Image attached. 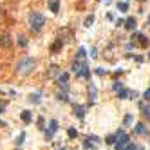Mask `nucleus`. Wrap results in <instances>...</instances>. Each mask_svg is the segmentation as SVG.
Listing matches in <instances>:
<instances>
[{
  "label": "nucleus",
  "instance_id": "obj_4",
  "mask_svg": "<svg viewBox=\"0 0 150 150\" xmlns=\"http://www.w3.org/2000/svg\"><path fill=\"white\" fill-rule=\"evenodd\" d=\"M96 98H98V89L92 81H89V100H91V105L96 101Z\"/></svg>",
  "mask_w": 150,
  "mask_h": 150
},
{
  "label": "nucleus",
  "instance_id": "obj_8",
  "mask_svg": "<svg viewBox=\"0 0 150 150\" xmlns=\"http://www.w3.org/2000/svg\"><path fill=\"white\" fill-rule=\"evenodd\" d=\"M74 116L78 119H83L85 118V107L83 105H74Z\"/></svg>",
  "mask_w": 150,
  "mask_h": 150
},
{
  "label": "nucleus",
  "instance_id": "obj_40",
  "mask_svg": "<svg viewBox=\"0 0 150 150\" xmlns=\"http://www.w3.org/2000/svg\"><path fill=\"white\" fill-rule=\"evenodd\" d=\"M60 150H67V148H60Z\"/></svg>",
  "mask_w": 150,
  "mask_h": 150
},
{
  "label": "nucleus",
  "instance_id": "obj_33",
  "mask_svg": "<svg viewBox=\"0 0 150 150\" xmlns=\"http://www.w3.org/2000/svg\"><path fill=\"white\" fill-rule=\"evenodd\" d=\"M136 148H138V147H136L134 143H128V145H127V147H125L123 150H136Z\"/></svg>",
  "mask_w": 150,
  "mask_h": 150
},
{
  "label": "nucleus",
  "instance_id": "obj_11",
  "mask_svg": "<svg viewBox=\"0 0 150 150\" xmlns=\"http://www.w3.org/2000/svg\"><path fill=\"white\" fill-rule=\"evenodd\" d=\"M134 132H136V134H141V136H147V134H148L145 123H138V125H136V128H134Z\"/></svg>",
  "mask_w": 150,
  "mask_h": 150
},
{
  "label": "nucleus",
  "instance_id": "obj_36",
  "mask_svg": "<svg viewBox=\"0 0 150 150\" xmlns=\"http://www.w3.org/2000/svg\"><path fill=\"white\" fill-rule=\"evenodd\" d=\"M134 60H136L138 63H143V56H134Z\"/></svg>",
  "mask_w": 150,
  "mask_h": 150
},
{
  "label": "nucleus",
  "instance_id": "obj_10",
  "mask_svg": "<svg viewBox=\"0 0 150 150\" xmlns=\"http://www.w3.org/2000/svg\"><path fill=\"white\" fill-rule=\"evenodd\" d=\"M130 94H132V91H128V89H121V91H118V98L119 100H128L130 98Z\"/></svg>",
  "mask_w": 150,
  "mask_h": 150
},
{
  "label": "nucleus",
  "instance_id": "obj_9",
  "mask_svg": "<svg viewBox=\"0 0 150 150\" xmlns=\"http://www.w3.org/2000/svg\"><path fill=\"white\" fill-rule=\"evenodd\" d=\"M125 27H127L128 31H136V27H138V22H136V18L128 16V18L125 20Z\"/></svg>",
  "mask_w": 150,
  "mask_h": 150
},
{
  "label": "nucleus",
  "instance_id": "obj_37",
  "mask_svg": "<svg viewBox=\"0 0 150 150\" xmlns=\"http://www.w3.org/2000/svg\"><path fill=\"white\" fill-rule=\"evenodd\" d=\"M38 125H40V128H44V118H38Z\"/></svg>",
  "mask_w": 150,
  "mask_h": 150
},
{
  "label": "nucleus",
  "instance_id": "obj_18",
  "mask_svg": "<svg viewBox=\"0 0 150 150\" xmlns=\"http://www.w3.org/2000/svg\"><path fill=\"white\" fill-rule=\"evenodd\" d=\"M141 110H143V116H145L147 119H150V105L141 103Z\"/></svg>",
  "mask_w": 150,
  "mask_h": 150
},
{
  "label": "nucleus",
  "instance_id": "obj_21",
  "mask_svg": "<svg viewBox=\"0 0 150 150\" xmlns=\"http://www.w3.org/2000/svg\"><path fill=\"white\" fill-rule=\"evenodd\" d=\"M16 42H18V45H20V47H27V38H25L24 35H18Z\"/></svg>",
  "mask_w": 150,
  "mask_h": 150
},
{
  "label": "nucleus",
  "instance_id": "obj_2",
  "mask_svg": "<svg viewBox=\"0 0 150 150\" xmlns=\"http://www.w3.org/2000/svg\"><path fill=\"white\" fill-rule=\"evenodd\" d=\"M27 20H29L31 31H35V33H38L44 27V24H45V16L42 15V13H38V11H31L29 16H27Z\"/></svg>",
  "mask_w": 150,
  "mask_h": 150
},
{
  "label": "nucleus",
  "instance_id": "obj_17",
  "mask_svg": "<svg viewBox=\"0 0 150 150\" xmlns=\"http://www.w3.org/2000/svg\"><path fill=\"white\" fill-rule=\"evenodd\" d=\"M49 130H51L52 134L58 132V121H56V119H51V121H49Z\"/></svg>",
  "mask_w": 150,
  "mask_h": 150
},
{
  "label": "nucleus",
  "instance_id": "obj_23",
  "mask_svg": "<svg viewBox=\"0 0 150 150\" xmlns=\"http://www.w3.org/2000/svg\"><path fill=\"white\" fill-rule=\"evenodd\" d=\"M116 141H118V134H112V136H108V138L105 139V143H108V145H114Z\"/></svg>",
  "mask_w": 150,
  "mask_h": 150
},
{
  "label": "nucleus",
  "instance_id": "obj_39",
  "mask_svg": "<svg viewBox=\"0 0 150 150\" xmlns=\"http://www.w3.org/2000/svg\"><path fill=\"white\" fill-rule=\"evenodd\" d=\"M136 150H145V147H138V148H136Z\"/></svg>",
  "mask_w": 150,
  "mask_h": 150
},
{
  "label": "nucleus",
  "instance_id": "obj_29",
  "mask_svg": "<svg viewBox=\"0 0 150 150\" xmlns=\"http://www.w3.org/2000/svg\"><path fill=\"white\" fill-rule=\"evenodd\" d=\"M112 89H114V91H121V89H123V83H121V81H114Z\"/></svg>",
  "mask_w": 150,
  "mask_h": 150
},
{
  "label": "nucleus",
  "instance_id": "obj_34",
  "mask_svg": "<svg viewBox=\"0 0 150 150\" xmlns=\"http://www.w3.org/2000/svg\"><path fill=\"white\" fill-rule=\"evenodd\" d=\"M91 58H98V51H96V47H92V49H91Z\"/></svg>",
  "mask_w": 150,
  "mask_h": 150
},
{
  "label": "nucleus",
  "instance_id": "obj_28",
  "mask_svg": "<svg viewBox=\"0 0 150 150\" xmlns=\"http://www.w3.org/2000/svg\"><path fill=\"white\" fill-rule=\"evenodd\" d=\"M24 139H25V132H20V136L16 138V145H22Z\"/></svg>",
  "mask_w": 150,
  "mask_h": 150
},
{
  "label": "nucleus",
  "instance_id": "obj_30",
  "mask_svg": "<svg viewBox=\"0 0 150 150\" xmlns=\"http://www.w3.org/2000/svg\"><path fill=\"white\" fill-rule=\"evenodd\" d=\"M58 100H60V101H69V98H67V92H60V94H58Z\"/></svg>",
  "mask_w": 150,
  "mask_h": 150
},
{
  "label": "nucleus",
  "instance_id": "obj_13",
  "mask_svg": "<svg viewBox=\"0 0 150 150\" xmlns=\"http://www.w3.org/2000/svg\"><path fill=\"white\" fill-rule=\"evenodd\" d=\"M49 9L56 15V13L60 11V0H49Z\"/></svg>",
  "mask_w": 150,
  "mask_h": 150
},
{
  "label": "nucleus",
  "instance_id": "obj_38",
  "mask_svg": "<svg viewBox=\"0 0 150 150\" xmlns=\"http://www.w3.org/2000/svg\"><path fill=\"white\" fill-rule=\"evenodd\" d=\"M4 108H5V105H2V103H0V114L4 112Z\"/></svg>",
  "mask_w": 150,
  "mask_h": 150
},
{
  "label": "nucleus",
  "instance_id": "obj_42",
  "mask_svg": "<svg viewBox=\"0 0 150 150\" xmlns=\"http://www.w3.org/2000/svg\"><path fill=\"white\" fill-rule=\"evenodd\" d=\"M148 58H150V52H148Z\"/></svg>",
  "mask_w": 150,
  "mask_h": 150
},
{
  "label": "nucleus",
  "instance_id": "obj_7",
  "mask_svg": "<svg viewBox=\"0 0 150 150\" xmlns=\"http://www.w3.org/2000/svg\"><path fill=\"white\" fill-rule=\"evenodd\" d=\"M0 45L2 47H11V36H9V33H4V35H0Z\"/></svg>",
  "mask_w": 150,
  "mask_h": 150
},
{
  "label": "nucleus",
  "instance_id": "obj_35",
  "mask_svg": "<svg viewBox=\"0 0 150 150\" xmlns=\"http://www.w3.org/2000/svg\"><path fill=\"white\" fill-rule=\"evenodd\" d=\"M116 25H125V20H121V18H118V20H116Z\"/></svg>",
  "mask_w": 150,
  "mask_h": 150
},
{
  "label": "nucleus",
  "instance_id": "obj_16",
  "mask_svg": "<svg viewBox=\"0 0 150 150\" xmlns=\"http://www.w3.org/2000/svg\"><path fill=\"white\" fill-rule=\"evenodd\" d=\"M85 56H87V51L83 49V47H80V49H78V54H76V60L83 62V60H85Z\"/></svg>",
  "mask_w": 150,
  "mask_h": 150
},
{
  "label": "nucleus",
  "instance_id": "obj_31",
  "mask_svg": "<svg viewBox=\"0 0 150 150\" xmlns=\"http://www.w3.org/2000/svg\"><path fill=\"white\" fill-rule=\"evenodd\" d=\"M96 74H98V76H107V71L101 69V67H98V69H96Z\"/></svg>",
  "mask_w": 150,
  "mask_h": 150
},
{
  "label": "nucleus",
  "instance_id": "obj_41",
  "mask_svg": "<svg viewBox=\"0 0 150 150\" xmlns=\"http://www.w3.org/2000/svg\"><path fill=\"white\" fill-rule=\"evenodd\" d=\"M148 24H150V16H148Z\"/></svg>",
  "mask_w": 150,
  "mask_h": 150
},
{
  "label": "nucleus",
  "instance_id": "obj_12",
  "mask_svg": "<svg viewBox=\"0 0 150 150\" xmlns=\"http://www.w3.org/2000/svg\"><path fill=\"white\" fill-rule=\"evenodd\" d=\"M56 74H60V67L58 65H51L49 71H47V78H54Z\"/></svg>",
  "mask_w": 150,
  "mask_h": 150
},
{
  "label": "nucleus",
  "instance_id": "obj_5",
  "mask_svg": "<svg viewBox=\"0 0 150 150\" xmlns=\"http://www.w3.org/2000/svg\"><path fill=\"white\" fill-rule=\"evenodd\" d=\"M76 78H85V80H89L91 81V69H89V65L83 62V67H81V71L76 74Z\"/></svg>",
  "mask_w": 150,
  "mask_h": 150
},
{
  "label": "nucleus",
  "instance_id": "obj_15",
  "mask_svg": "<svg viewBox=\"0 0 150 150\" xmlns=\"http://www.w3.org/2000/svg\"><path fill=\"white\" fill-rule=\"evenodd\" d=\"M116 7H118V11H128V4H127V0H119V2L116 4Z\"/></svg>",
  "mask_w": 150,
  "mask_h": 150
},
{
  "label": "nucleus",
  "instance_id": "obj_20",
  "mask_svg": "<svg viewBox=\"0 0 150 150\" xmlns=\"http://www.w3.org/2000/svg\"><path fill=\"white\" fill-rule=\"evenodd\" d=\"M67 136H69L71 139H74V138H78V130L74 127H71V128H67Z\"/></svg>",
  "mask_w": 150,
  "mask_h": 150
},
{
  "label": "nucleus",
  "instance_id": "obj_27",
  "mask_svg": "<svg viewBox=\"0 0 150 150\" xmlns=\"http://www.w3.org/2000/svg\"><path fill=\"white\" fill-rule=\"evenodd\" d=\"M58 87L62 89L63 92H69V81H63V83H58Z\"/></svg>",
  "mask_w": 150,
  "mask_h": 150
},
{
  "label": "nucleus",
  "instance_id": "obj_32",
  "mask_svg": "<svg viewBox=\"0 0 150 150\" xmlns=\"http://www.w3.org/2000/svg\"><path fill=\"white\" fill-rule=\"evenodd\" d=\"M143 98H145L147 101H150V89H147V91L143 92Z\"/></svg>",
  "mask_w": 150,
  "mask_h": 150
},
{
  "label": "nucleus",
  "instance_id": "obj_14",
  "mask_svg": "<svg viewBox=\"0 0 150 150\" xmlns=\"http://www.w3.org/2000/svg\"><path fill=\"white\" fill-rule=\"evenodd\" d=\"M20 118H22V121H24V123H31V121H33V114H31L29 110H22Z\"/></svg>",
  "mask_w": 150,
  "mask_h": 150
},
{
  "label": "nucleus",
  "instance_id": "obj_24",
  "mask_svg": "<svg viewBox=\"0 0 150 150\" xmlns=\"http://www.w3.org/2000/svg\"><path fill=\"white\" fill-rule=\"evenodd\" d=\"M87 141H92V145H100V143H101V139L98 138V136H89Z\"/></svg>",
  "mask_w": 150,
  "mask_h": 150
},
{
  "label": "nucleus",
  "instance_id": "obj_6",
  "mask_svg": "<svg viewBox=\"0 0 150 150\" xmlns=\"http://www.w3.org/2000/svg\"><path fill=\"white\" fill-rule=\"evenodd\" d=\"M62 47H63V40H62V38L54 40V44L51 45V52H52V54H56V52L62 51Z\"/></svg>",
  "mask_w": 150,
  "mask_h": 150
},
{
  "label": "nucleus",
  "instance_id": "obj_1",
  "mask_svg": "<svg viewBox=\"0 0 150 150\" xmlns=\"http://www.w3.org/2000/svg\"><path fill=\"white\" fill-rule=\"evenodd\" d=\"M35 67H36V60L31 58V56H27V58L20 60V62L16 63V72L20 74V76H27L29 72H33Z\"/></svg>",
  "mask_w": 150,
  "mask_h": 150
},
{
  "label": "nucleus",
  "instance_id": "obj_25",
  "mask_svg": "<svg viewBox=\"0 0 150 150\" xmlns=\"http://www.w3.org/2000/svg\"><path fill=\"white\" fill-rule=\"evenodd\" d=\"M67 80H69V74H67V72H62V74H60V76H58V83H63V81H67Z\"/></svg>",
  "mask_w": 150,
  "mask_h": 150
},
{
  "label": "nucleus",
  "instance_id": "obj_19",
  "mask_svg": "<svg viewBox=\"0 0 150 150\" xmlns=\"http://www.w3.org/2000/svg\"><path fill=\"white\" fill-rule=\"evenodd\" d=\"M29 101H31V103H35V105H38L40 101H42V100H40V94L38 92L36 94H29Z\"/></svg>",
  "mask_w": 150,
  "mask_h": 150
},
{
  "label": "nucleus",
  "instance_id": "obj_3",
  "mask_svg": "<svg viewBox=\"0 0 150 150\" xmlns=\"http://www.w3.org/2000/svg\"><path fill=\"white\" fill-rule=\"evenodd\" d=\"M128 143H130V138H128V134L123 130V128H119L118 130V141L114 143V148L116 150H123Z\"/></svg>",
  "mask_w": 150,
  "mask_h": 150
},
{
  "label": "nucleus",
  "instance_id": "obj_22",
  "mask_svg": "<svg viewBox=\"0 0 150 150\" xmlns=\"http://www.w3.org/2000/svg\"><path fill=\"white\" fill-rule=\"evenodd\" d=\"M92 24H94V15H89V16L83 20V25H85V27H91Z\"/></svg>",
  "mask_w": 150,
  "mask_h": 150
},
{
  "label": "nucleus",
  "instance_id": "obj_26",
  "mask_svg": "<svg viewBox=\"0 0 150 150\" xmlns=\"http://www.w3.org/2000/svg\"><path fill=\"white\" fill-rule=\"evenodd\" d=\"M130 123H132V114H127L125 118H123V125H125V127H128Z\"/></svg>",
  "mask_w": 150,
  "mask_h": 150
}]
</instances>
